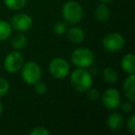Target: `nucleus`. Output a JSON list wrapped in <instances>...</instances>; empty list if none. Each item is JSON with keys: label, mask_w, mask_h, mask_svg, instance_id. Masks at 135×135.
Segmentation results:
<instances>
[{"label": "nucleus", "mask_w": 135, "mask_h": 135, "mask_svg": "<svg viewBox=\"0 0 135 135\" xmlns=\"http://www.w3.org/2000/svg\"><path fill=\"white\" fill-rule=\"evenodd\" d=\"M62 16L67 23L77 24L83 17V7L76 1H69L62 8Z\"/></svg>", "instance_id": "obj_2"}, {"label": "nucleus", "mask_w": 135, "mask_h": 135, "mask_svg": "<svg viewBox=\"0 0 135 135\" xmlns=\"http://www.w3.org/2000/svg\"><path fill=\"white\" fill-rule=\"evenodd\" d=\"M123 91L126 97L131 102L135 101V75L129 74L123 83Z\"/></svg>", "instance_id": "obj_10"}, {"label": "nucleus", "mask_w": 135, "mask_h": 135, "mask_svg": "<svg viewBox=\"0 0 135 135\" xmlns=\"http://www.w3.org/2000/svg\"><path fill=\"white\" fill-rule=\"evenodd\" d=\"M54 32L55 33L58 34V35H62L65 34L68 31V25L66 21H56L54 24Z\"/></svg>", "instance_id": "obj_19"}, {"label": "nucleus", "mask_w": 135, "mask_h": 135, "mask_svg": "<svg viewBox=\"0 0 135 135\" xmlns=\"http://www.w3.org/2000/svg\"><path fill=\"white\" fill-rule=\"evenodd\" d=\"M123 121V117L118 112H113L107 117V126L112 131H118L121 129Z\"/></svg>", "instance_id": "obj_11"}, {"label": "nucleus", "mask_w": 135, "mask_h": 135, "mask_svg": "<svg viewBox=\"0 0 135 135\" xmlns=\"http://www.w3.org/2000/svg\"><path fill=\"white\" fill-rule=\"evenodd\" d=\"M21 78L28 84H34L42 78V69L34 61L26 62L21 67Z\"/></svg>", "instance_id": "obj_3"}, {"label": "nucleus", "mask_w": 135, "mask_h": 135, "mask_svg": "<svg viewBox=\"0 0 135 135\" xmlns=\"http://www.w3.org/2000/svg\"><path fill=\"white\" fill-rule=\"evenodd\" d=\"M86 93H87V97H88V99L91 100V101H97L100 97L99 92H98V90L95 88H89L88 90L86 91Z\"/></svg>", "instance_id": "obj_21"}, {"label": "nucleus", "mask_w": 135, "mask_h": 135, "mask_svg": "<svg viewBox=\"0 0 135 135\" xmlns=\"http://www.w3.org/2000/svg\"><path fill=\"white\" fill-rule=\"evenodd\" d=\"M121 67L123 70L128 74L135 72V56L133 54H127L121 59Z\"/></svg>", "instance_id": "obj_13"}, {"label": "nucleus", "mask_w": 135, "mask_h": 135, "mask_svg": "<svg viewBox=\"0 0 135 135\" xmlns=\"http://www.w3.org/2000/svg\"><path fill=\"white\" fill-rule=\"evenodd\" d=\"M12 27L8 21H0V41L7 40L11 34Z\"/></svg>", "instance_id": "obj_17"}, {"label": "nucleus", "mask_w": 135, "mask_h": 135, "mask_svg": "<svg viewBox=\"0 0 135 135\" xmlns=\"http://www.w3.org/2000/svg\"><path fill=\"white\" fill-rule=\"evenodd\" d=\"M24 64L23 56L19 51H13L6 56L4 60V67L6 70L10 73H15L19 71Z\"/></svg>", "instance_id": "obj_7"}, {"label": "nucleus", "mask_w": 135, "mask_h": 135, "mask_svg": "<svg viewBox=\"0 0 135 135\" xmlns=\"http://www.w3.org/2000/svg\"><path fill=\"white\" fill-rule=\"evenodd\" d=\"M49 71L56 79H64L69 75L70 65L64 58L56 57L51 60L49 64Z\"/></svg>", "instance_id": "obj_5"}, {"label": "nucleus", "mask_w": 135, "mask_h": 135, "mask_svg": "<svg viewBox=\"0 0 135 135\" xmlns=\"http://www.w3.org/2000/svg\"><path fill=\"white\" fill-rule=\"evenodd\" d=\"M34 90L37 94H44L46 93L47 91V86L45 84V83H42V81H37V83H34Z\"/></svg>", "instance_id": "obj_22"}, {"label": "nucleus", "mask_w": 135, "mask_h": 135, "mask_svg": "<svg viewBox=\"0 0 135 135\" xmlns=\"http://www.w3.org/2000/svg\"><path fill=\"white\" fill-rule=\"evenodd\" d=\"M103 47L109 52H117L121 50L125 45V39L123 35L118 32L108 33L102 40Z\"/></svg>", "instance_id": "obj_6"}, {"label": "nucleus", "mask_w": 135, "mask_h": 135, "mask_svg": "<svg viewBox=\"0 0 135 135\" xmlns=\"http://www.w3.org/2000/svg\"><path fill=\"white\" fill-rule=\"evenodd\" d=\"M9 91V83L4 78L0 77V96H3L8 94Z\"/></svg>", "instance_id": "obj_20"}, {"label": "nucleus", "mask_w": 135, "mask_h": 135, "mask_svg": "<svg viewBox=\"0 0 135 135\" xmlns=\"http://www.w3.org/2000/svg\"><path fill=\"white\" fill-rule=\"evenodd\" d=\"M102 103L107 109H116L120 105V94L115 88H108L102 95Z\"/></svg>", "instance_id": "obj_8"}, {"label": "nucleus", "mask_w": 135, "mask_h": 135, "mask_svg": "<svg viewBox=\"0 0 135 135\" xmlns=\"http://www.w3.org/2000/svg\"><path fill=\"white\" fill-rule=\"evenodd\" d=\"M70 83L75 91L79 93H84L92 87L93 77L90 71L85 68L76 69L70 75Z\"/></svg>", "instance_id": "obj_1"}, {"label": "nucleus", "mask_w": 135, "mask_h": 135, "mask_svg": "<svg viewBox=\"0 0 135 135\" xmlns=\"http://www.w3.org/2000/svg\"><path fill=\"white\" fill-rule=\"evenodd\" d=\"M67 34L69 40L74 44L81 43L85 38V33L83 31V29L77 26H73L69 29V31H67Z\"/></svg>", "instance_id": "obj_12"}, {"label": "nucleus", "mask_w": 135, "mask_h": 135, "mask_svg": "<svg viewBox=\"0 0 135 135\" xmlns=\"http://www.w3.org/2000/svg\"><path fill=\"white\" fill-rule=\"evenodd\" d=\"M100 1H101L102 3H109V2H111V1H112V0H100Z\"/></svg>", "instance_id": "obj_27"}, {"label": "nucleus", "mask_w": 135, "mask_h": 135, "mask_svg": "<svg viewBox=\"0 0 135 135\" xmlns=\"http://www.w3.org/2000/svg\"><path fill=\"white\" fill-rule=\"evenodd\" d=\"M121 109L123 112L129 113L132 110V104L131 102H124L121 105Z\"/></svg>", "instance_id": "obj_25"}, {"label": "nucleus", "mask_w": 135, "mask_h": 135, "mask_svg": "<svg viewBox=\"0 0 135 135\" xmlns=\"http://www.w3.org/2000/svg\"><path fill=\"white\" fill-rule=\"evenodd\" d=\"M94 55L92 50L85 47H79L71 54V61L78 68H89L94 62Z\"/></svg>", "instance_id": "obj_4"}, {"label": "nucleus", "mask_w": 135, "mask_h": 135, "mask_svg": "<svg viewBox=\"0 0 135 135\" xmlns=\"http://www.w3.org/2000/svg\"><path fill=\"white\" fill-rule=\"evenodd\" d=\"M127 129L131 133H135V116L131 115V118H129L127 123Z\"/></svg>", "instance_id": "obj_24"}, {"label": "nucleus", "mask_w": 135, "mask_h": 135, "mask_svg": "<svg viewBox=\"0 0 135 135\" xmlns=\"http://www.w3.org/2000/svg\"><path fill=\"white\" fill-rule=\"evenodd\" d=\"M31 135H48L50 131L45 127H36L30 132Z\"/></svg>", "instance_id": "obj_23"}, {"label": "nucleus", "mask_w": 135, "mask_h": 135, "mask_svg": "<svg viewBox=\"0 0 135 135\" xmlns=\"http://www.w3.org/2000/svg\"><path fill=\"white\" fill-rule=\"evenodd\" d=\"M3 109H4V107H3V103L1 102V100H0V115L2 114Z\"/></svg>", "instance_id": "obj_26"}, {"label": "nucleus", "mask_w": 135, "mask_h": 135, "mask_svg": "<svg viewBox=\"0 0 135 135\" xmlns=\"http://www.w3.org/2000/svg\"><path fill=\"white\" fill-rule=\"evenodd\" d=\"M104 81L108 84H114L118 79V74L113 67H105L102 72Z\"/></svg>", "instance_id": "obj_15"}, {"label": "nucleus", "mask_w": 135, "mask_h": 135, "mask_svg": "<svg viewBox=\"0 0 135 135\" xmlns=\"http://www.w3.org/2000/svg\"><path fill=\"white\" fill-rule=\"evenodd\" d=\"M5 5L12 10H20L27 4V0H4Z\"/></svg>", "instance_id": "obj_18"}, {"label": "nucleus", "mask_w": 135, "mask_h": 135, "mask_svg": "<svg viewBox=\"0 0 135 135\" xmlns=\"http://www.w3.org/2000/svg\"><path fill=\"white\" fill-rule=\"evenodd\" d=\"M27 45V38L23 33H17L12 37L11 45L14 50L20 51L23 49Z\"/></svg>", "instance_id": "obj_16"}, {"label": "nucleus", "mask_w": 135, "mask_h": 135, "mask_svg": "<svg viewBox=\"0 0 135 135\" xmlns=\"http://www.w3.org/2000/svg\"><path fill=\"white\" fill-rule=\"evenodd\" d=\"M10 25L14 30L18 32H27L32 28V20L28 14L19 13L12 17Z\"/></svg>", "instance_id": "obj_9"}, {"label": "nucleus", "mask_w": 135, "mask_h": 135, "mask_svg": "<svg viewBox=\"0 0 135 135\" xmlns=\"http://www.w3.org/2000/svg\"><path fill=\"white\" fill-rule=\"evenodd\" d=\"M94 17L99 21H107L110 17V10L108 7L105 3L98 5L94 10Z\"/></svg>", "instance_id": "obj_14"}]
</instances>
